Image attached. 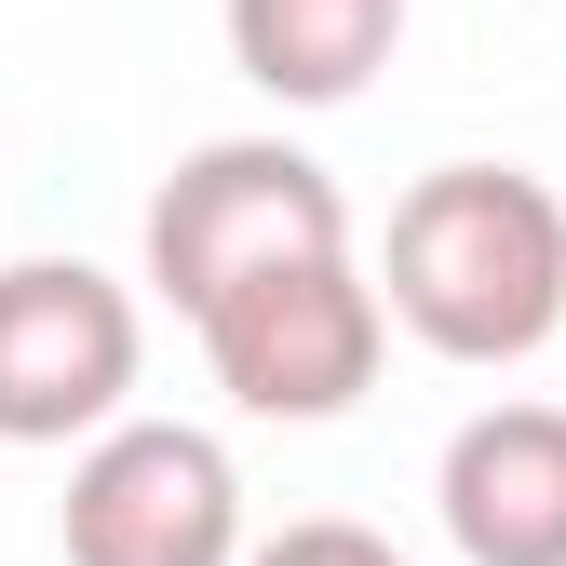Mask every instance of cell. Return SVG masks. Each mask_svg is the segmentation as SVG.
Instances as JSON below:
<instances>
[{
  "label": "cell",
  "instance_id": "3",
  "mask_svg": "<svg viewBox=\"0 0 566 566\" xmlns=\"http://www.w3.org/2000/svg\"><path fill=\"white\" fill-rule=\"evenodd\" d=\"M217 391L243 418H283V432H324L378 391V350H391V297L365 256H297V270H256L230 283L217 311L189 324Z\"/></svg>",
  "mask_w": 566,
  "mask_h": 566
},
{
  "label": "cell",
  "instance_id": "8",
  "mask_svg": "<svg viewBox=\"0 0 566 566\" xmlns=\"http://www.w3.org/2000/svg\"><path fill=\"white\" fill-rule=\"evenodd\" d=\"M243 566H405L378 526H350V513H297V526H270Z\"/></svg>",
  "mask_w": 566,
  "mask_h": 566
},
{
  "label": "cell",
  "instance_id": "6",
  "mask_svg": "<svg viewBox=\"0 0 566 566\" xmlns=\"http://www.w3.org/2000/svg\"><path fill=\"white\" fill-rule=\"evenodd\" d=\"M432 513L459 566H566V405H485L446 432Z\"/></svg>",
  "mask_w": 566,
  "mask_h": 566
},
{
  "label": "cell",
  "instance_id": "5",
  "mask_svg": "<svg viewBox=\"0 0 566 566\" xmlns=\"http://www.w3.org/2000/svg\"><path fill=\"white\" fill-rule=\"evenodd\" d=\"M67 566H243V472L217 432L189 418H122L67 459V500H54Z\"/></svg>",
  "mask_w": 566,
  "mask_h": 566
},
{
  "label": "cell",
  "instance_id": "4",
  "mask_svg": "<svg viewBox=\"0 0 566 566\" xmlns=\"http://www.w3.org/2000/svg\"><path fill=\"white\" fill-rule=\"evenodd\" d=\"M149 311L95 256H14L0 270V446H95L135 418Z\"/></svg>",
  "mask_w": 566,
  "mask_h": 566
},
{
  "label": "cell",
  "instance_id": "2",
  "mask_svg": "<svg viewBox=\"0 0 566 566\" xmlns=\"http://www.w3.org/2000/svg\"><path fill=\"white\" fill-rule=\"evenodd\" d=\"M350 256V189L297 149V135H202V149L149 189V297L202 324L256 270Z\"/></svg>",
  "mask_w": 566,
  "mask_h": 566
},
{
  "label": "cell",
  "instance_id": "1",
  "mask_svg": "<svg viewBox=\"0 0 566 566\" xmlns=\"http://www.w3.org/2000/svg\"><path fill=\"white\" fill-rule=\"evenodd\" d=\"M378 297L432 365H526L566 337V202L526 163H432L378 230Z\"/></svg>",
  "mask_w": 566,
  "mask_h": 566
},
{
  "label": "cell",
  "instance_id": "7",
  "mask_svg": "<svg viewBox=\"0 0 566 566\" xmlns=\"http://www.w3.org/2000/svg\"><path fill=\"white\" fill-rule=\"evenodd\" d=\"M405 0H230V67L270 108H350L391 67Z\"/></svg>",
  "mask_w": 566,
  "mask_h": 566
}]
</instances>
